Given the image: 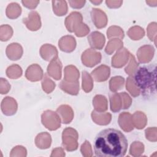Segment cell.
I'll return each mask as SVG.
<instances>
[{"label":"cell","instance_id":"cell-1","mask_svg":"<svg viewBox=\"0 0 157 157\" xmlns=\"http://www.w3.org/2000/svg\"><path fill=\"white\" fill-rule=\"evenodd\" d=\"M128 140L119 130L108 128L100 131L93 142L94 154L98 157H122L128 149Z\"/></svg>","mask_w":157,"mask_h":157},{"label":"cell","instance_id":"cell-2","mask_svg":"<svg viewBox=\"0 0 157 157\" xmlns=\"http://www.w3.org/2000/svg\"><path fill=\"white\" fill-rule=\"evenodd\" d=\"M156 64L141 66L133 75V80L140 91V93L146 98L156 94Z\"/></svg>","mask_w":157,"mask_h":157},{"label":"cell","instance_id":"cell-3","mask_svg":"<svg viewBox=\"0 0 157 157\" xmlns=\"http://www.w3.org/2000/svg\"><path fill=\"white\" fill-rule=\"evenodd\" d=\"M78 134L77 131L72 128H66L62 133V145L67 151H72L78 148L77 140Z\"/></svg>","mask_w":157,"mask_h":157},{"label":"cell","instance_id":"cell-4","mask_svg":"<svg viewBox=\"0 0 157 157\" xmlns=\"http://www.w3.org/2000/svg\"><path fill=\"white\" fill-rule=\"evenodd\" d=\"M61 119L58 114L52 110H47L43 112L41 115L42 124L50 131H55L61 126Z\"/></svg>","mask_w":157,"mask_h":157},{"label":"cell","instance_id":"cell-5","mask_svg":"<svg viewBox=\"0 0 157 157\" xmlns=\"http://www.w3.org/2000/svg\"><path fill=\"white\" fill-rule=\"evenodd\" d=\"M101 54L93 48H88L83 52L81 59L83 64L86 67H92L101 61Z\"/></svg>","mask_w":157,"mask_h":157},{"label":"cell","instance_id":"cell-6","mask_svg":"<svg viewBox=\"0 0 157 157\" xmlns=\"http://www.w3.org/2000/svg\"><path fill=\"white\" fill-rule=\"evenodd\" d=\"M129 56L130 53L126 48H120L112 58V66L115 68L123 67L127 63Z\"/></svg>","mask_w":157,"mask_h":157},{"label":"cell","instance_id":"cell-7","mask_svg":"<svg viewBox=\"0 0 157 157\" xmlns=\"http://www.w3.org/2000/svg\"><path fill=\"white\" fill-rule=\"evenodd\" d=\"M83 17L82 14L78 12H71L65 19L64 24L67 31L73 33L76 28L82 23Z\"/></svg>","mask_w":157,"mask_h":157},{"label":"cell","instance_id":"cell-8","mask_svg":"<svg viewBox=\"0 0 157 157\" xmlns=\"http://www.w3.org/2000/svg\"><path fill=\"white\" fill-rule=\"evenodd\" d=\"M23 22L30 31H37L41 26L40 17L36 11H31L27 18H23Z\"/></svg>","mask_w":157,"mask_h":157},{"label":"cell","instance_id":"cell-9","mask_svg":"<svg viewBox=\"0 0 157 157\" xmlns=\"http://www.w3.org/2000/svg\"><path fill=\"white\" fill-rule=\"evenodd\" d=\"M154 53L155 48L152 45H145L140 47L137 50V59L141 63H147L152 59Z\"/></svg>","mask_w":157,"mask_h":157},{"label":"cell","instance_id":"cell-10","mask_svg":"<svg viewBox=\"0 0 157 157\" xmlns=\"http://www.w3.org/2000/svg\"><path fill=\"white\" fill-rule=\"evenodd\" d=\"M91 17L93 23L97 28L101 29L106 26L107 17L104 12L99 9H93L91 11Z\"/></svg>","mask_w":157,"mask_h":157},{"label":"cell","instance_id":"cell-11","mask_svg":"<svg viewBox=\"0 0 157 157\" xmlns=\"http://www.w3.org/2000/svg\"><path fill=\"white\" fill-rule=\"evenodd\" d=\"M1 107L2 112L4 115L7 116H11L16 113L18 105L17 101L13 98L7 96L2 99Z\"/></svg>","mask_w":157,"mask_h":157},{"label":"cell","instance_id":"cell-12","mask_svg":"<svg viewBox=\"0 0 157 157\" xmlns=\"http://www.w3.org/2000/svg\"><path fill=\"white\" fill-rule=\"evenodd\" d=\"M88 41L93 49L101 50L104 45L105 39L101 33L93 31L88 36Z\"/></svg>","mask_w":157,"mask_h":157},{"label":"cell","instance_id":"cell-13","mask_svg":"<svg viewBox=\"0 0 157 157\" xmlns=\"http://www.w3.org/2000/svg\"><path fill=\"white\" fill-rule=\"evenodd\" d=\"M26 78L31 82H37L42 79L44 77L43 71L41 67L37 64L30 65L25 72Z\"/></svg>","mask_w":157,"mask_h":157},{"label":"cell","instance_id":"cell-14","mask_svg":"<svg viewBox=\"0 0 157 157\" xmlns=\"http://www.w3.org/2000/svg\"><path fill=\"white\" fill-rule=\"evenodd\" d=\"M40 55L43 59L47 61H52L58 58V51L56 48L49 44H45L40 48Z\"/></svg>","mask_w":157,"mask_h":157},{"label":"cell","instance_id":"cell-15","mask_svg":"<svg viewBox=\"0 0 157 157\" xmlns=\"http://www.w3.org/2000/svg\"><path fill=\"white\" fill-rule=\"evenodd\" d=\"M59 49L66 53L73 52L76 47L75 39L72 36H64L58 41Z\"/></svg>","mask_w":157,"mask_h":157},{"label":"cell","instance_id":"cell-16","mask_svg":"<svg viewBox=\"0 0 157 157\" xmlns=\"http://www.w3.org/2000/svg\"><path fill=\"white\" fill-rule=\"evenodd\" d=\"M110 74V67L106 65L102 64L91 72V75L95 81L98 82L106 81Z\"/></svg>","mask_w":157,"mask_h":157},{"label":"cell","instance_id":"cell-17","mask_svg":"<svg viewBox=\"0 0 157 157\" xmlns=\"http://www.w3.org/2000/svg\"><path fill=\"white\" fill-rule=\"evenodd\" d=\"M56 113L60 117L61 122L64 124L70 123L74 118V111L68 105H61L56 109Z\"/></svg>","mask_w":157,"mask_h":157},{"label":"cell","instance_id":"cell-18","mask_svg":"<svg viewBox=\"0 0 157 157\" xmlns=\"http://www.w3.org/2000/svg\"><path fill=\"white\" fill-rule=\"evenodd\" d=\"M118 123L120 127L125 132H130L134 129L132 115L129 112H122L119 115Z\"/></svg>","mask_w":157,"mask_h":157},{"label":"cell","instance_id":"cell-19","mask_svg":"<svg viewBox=\"0 0 157 157\" xmlns=\"http://www.w3.org/2000/svg\"><path fill=\"white\" fill-rule=\"evenodd\" d=\"M23 48L18 43H12L7 45L6 53L8 58L12 61L19 59L23 55Z\"/></svg>","mask_w":157,"mask_h":157},{"label":"cell","instance_id":"cell-20","mask_svg":"<svg viewBox=\"0 0 157 157\" xmlns=\"http://www.w3.org/2000/svg\"><path fill=\"white\" fill-rule=\"evenodd\" d=\"M62 63L58 58L50 61L47 67V74L54 79L58 80L61 78Z\"/></svg>","mask_w":157,"mask_h":157},{"label":"cell","instance_id":"cell-21","mask_svg":"<svg viewBox=\"0 0 157 157\" xmlns=\"http://www.w3.org/2000/svg\"><path fill=\"white\" fill-rule=\"evenodd\" d=\"M52 138L50 134L43 132L37 134L35 139V144L40 149H47L51 145Z\"/></svg>","mask_w":157,"mask_h":157},{"label":"cell","instance_id":"cell-22","mask_svg":"<svg viewBox=\"0 0 157 157\" xmlns=\"http://www.w3.org/2000/svg\"><path fill=\"white\" fill-rule=\"evenodd\" d=\"M91 118L96 124L99 125H107L110 123L112 115L109 112H98L96 110H93L91 112Z\"/></svg>","mask_w":157,"mask_h":157},{"label":"cell","instance_id":"cell-23","mask_svg":"<svg viewBox=\"0 0 157 157\" xmlns=\"http://www.w3.org/2000/svg\"><path fill=\"white\" fill-rule=\"evenodd\" d=\"M64 80L69 82H75L78 81L80 74L77 68L73 65H69L64 69Z\"/></svg>","mask_w":157,"mask_h":157},{"label":"cell","instance_id":"cell-24","mask_svg":"<svg viewBox=\"0 0 157 157\" xmlns=\"http://www.w3.org/2000/svg\"><path fill=\"white\" fill-rule=\"evenodd\" d=\"M61 90L71 95H77L79 91V82H69L63 80L59 83Z\"/></svg>","mask_w":157,"mask_h":157},{"label":"cell","instance_id":"cell-25","mask_svg":"<svg viewBox=\"0 0 157 157\" xmlns=\"http://www.w3.org/2000/svg\"><path fill=\"white\" fill-rule=\"evenodd\" d=\"M107 99L101 94L96 95L93 99V105L94 110L98 112H104L107 110Z\"/></svg>","mask_w":157,"mask_h":157},{"label":"cell","instance_id":"cell-26","mask_svg":"<svg viewBox=\"0 0 157 157\" xmlns=\"http://www.w3.org/2000/svg\"><path fill=\"white\" fill-rule=\"evenodd\" d=\"M110 110L113 112H118L122 109V98L120 93H113L109 96Z\"/></svg>","mask_w":157,"mask_h":157},{"label":"cell","instance_id":"cell-27","mask_svg":"<svg viewBox=\"0 0 157 157\" xmlns=\"http://www.w3.org/2000/svg\"><path fill=\"white\" fill-rule=\"evenodd\" d=\"M133 124L138 129H143L147 124V119L146 115L140 111H136L132 115Z\"/></svg>","mask_w":157,"mask_h":157},{"label":"cell","instance_id":"cell-28","mask_svg":"<svg viewBox=\"0 0 157 157\" xmlns=\"http://www.w3.org/2000/svg\"><path fill=\"white\" fill-rule=\"evenodd\" d=\"M54 13L57 16H63L67 12V4L66 1H52Z\"/></svg>","mask_w":157,"mask_h":157},{"label":"cell","instance_id":"cell-29","mask_svg":"<svg viewBox=\"0 0 157 157\" xmlns=\"http://www.w3.org/2000/svg\"><path fill=\"white\" fill-rule=\"evenodd\" d=\"M21 13V8L17 2H12L8 4L6 13L7 17L10 19H15L18 18Z\"/></svg>","mask_w":157,"mask_h":157},{"label":"cell","instance_id":"cell-30","mask_svg":"<svg viewBox=\"0 0 157 157\" xmlns=\"http://www.w3.org/2000/svg\"><path fill=\"white\" fill-rule=\"evenodd\" d=\"M123 42L121 39L117 38H113L110 39L108 42L107 46L105 48V52L108 55H111L115 50H118L120 48H123Z\"/></svg>","mask_w":157,"mask_h":157},{"label":"cell","instance_id":"cell-31","mask_svg":"<svg viewBox=\"0 0 157 157\" xmlns=\"http://www.w3.org/2000/svg\"><path fill=\"white\" fill-rule=\"evenodd\" d=\"M128 36L132 40H137L142 39L145 35V31L139 26H134L129 28L127 32Z\"/></svg>","mask_w":157,"mask_h":157},{"label":"cell","instance_id":"cell-32","mask_svg":"<svg viewBox=\"0 0 157 157\" xmlns=\"http://www.w3.org/2000/svg\"><path fill=\"white\" fill-rule=\"evenodd\" d=\"M124 83V79L121 76L112 77L109 81V88L111 91L116 92L123 87Z\"/></svg>","mask_w":157,"mask_h":157},{"label":"cell","instance_id":"cell-33","mask_svg":"<svg viewBox=\"0 0 157 157\" xmlns=\"http://www.w3.org/2000/svg\"><path fill=\"white\" fill-rule=\"evenodd\" d=\"M82 89L86 93L90 92L93 88V82L91 76L86 72H82Z\"/></svg>","mask_w":157,"mask_h":157},{"label":"cell","instance_id":"cell-34","mask_svg":"<svg viewBox=\"0 0 157 157\" xmlns=\"http://www.w3.org/2000/svg\"><path fill=\"white\" fill-rule=\"evenodd\" d=\"M22 73V69L18 64H12L9 66L6 70L7 76L11 79H17L20 77Z\"/></svg>","mask_w":157,"mask_h":157},{"label":"cell","instance_id":"cell-35","mask_svg":"<svg viewBox=\"0 0 157 157\" xmlns=\"http://www.w3.org/2000/svg\"><path fill=\"white\" fill-rule=\"evenodd\" d=\"M56 86L55 83L48 76V74H44L42 80V90L47 94L52 93Z\"/></svg>","mask_w":157,"mask_h":157},{"label":"cell","instance_id":"cell-36","mask_svg":"<svg viewBox=\"0 0 157 157\" xmlns=\"http://www.w3.org/2000/svg\"><path fill=\"white\" fill-rule=\"evenodd\" d=\"M107 36L108 39H111L112 37H117L119 39H123L124 35L123 29L117 26H111L107 31Z\"/></svg>","mask_w":157,"mask_h":157},{"label":"cell","instance_id":"cell-37","mask_svg":"<svg viewBox=\"0 0 157 157\" xmlns=\"http://www.w3.org/2000/svg\"><path fill=\"white\" fill-rule=\"evenodd\" d=\"M126 88L133 97H137L140 94V91L137 86L136 85L132 76H129L127 78Z\"/></svg>","mask_w":157,"mask_h":157},{"label":"cell","instance_id":"cell-38","mask_svg":"<svg viewBox=\"0 0 157 157\" xmlns=\"http://www.w3.org/2000/svg\"><path fill=\"white\" fill-rule=\"evenodd\" d=\"M13 34L12 28L9 25H2L0 27V39L1 41L8 40Z\"/></svg>","mask_w":157,"mask_h":157},{"label":"cell","instance_id":"cell-39","mask_svg":"<svg viewBox=\"0 0 157 157\" xmlns=\"http://www.w3.org/2000/svg\"><path fill=\"white\" fill-rule=\"evenodd\" d=\"M129 59H130L129 63L128 64V66L125 67L124 71H125V72L127 74H128L129 76H133L135 72L137 69L139 64L137 63L134 56L131 53H130Z\"/></svg>","mask_w":157,"mask_h":157},{"label":"cell","instance_id":"cell-40","mask_svg":"<svg viewBox=\"0 0 157 157\" xmlns=\"http://www.w3.org/2000/svg\"><path fill=\"white\" fill-rule=\"evenodd\" d=\"M144 151V145L140 142H134L131 145L129 150V153L132 156H139Z\"/></svg>","mask_w":157,"mask_h":157},{"label":"cell","instance_id":"cell-41","mask_svg":"<svg viewBox=\"0 0 157 157\" xmlns=\"http://www.w3.org/2000/svg\"><path fill=\"white\" fill-rule=\"evenodd\" d=\"M147 36L151 41H153L156 45V23L151 22L147 26Z\"/></svg>","mask_w":157,"mask_h":157},{"label":"cell","instance_id":"cell-42","mask_svg":"<svg viewBox=\"0 0 157 157\" xmlns=\"http://www.w3.org/2000/svg\"><path fill=\"white\" fill-rule=\"evenodd\" d=\"M90 32L89 27L84 23H82L74 31L75 34L77 37H83L88 34Z\"/></svg>","mask_w":157,"mask_h":157},{"label":"cell","instance_id":"cell-43","mask_svg":"<svg viewBox=\"0 0 157 157\" xmlns=\"http://www.w3.org/2000/svg\"><path fill=\"white\" fill-rule=\"evenodd\" d=\"M145 137L147 140L151 142H156L157 140L156 136V128L149 127L145 131Z\"/></svg>","mask_w":157,"mask_h":157},{"label":"cell","instance_id":"cell-44","mask_svg":"<svg viewBox=\"0 0 157 157\" xmlns=\"http://www.w3.org/2000/svg\"><path fill=\"white\" fill-rule=\"evenodd\" d=\"M80 151L84 156H91L93 155L91 146L88 140H85L80 147Z\"/></svg>","mask_w":157,"mask_h":157},{"label":"cell","instance_id":"cell-45","mask_svg":"<svg viewBox=\"0 0 157 157\" xmlns=\"http://www.w3.org/2000/svg\"><path fill=\"white\" fill-rule=\"evenodd\" d=\"M120 93L122 98V104H123L122 109H128L131 106L132 103V99L131 97L126 92H122Z\"/></svg>","mask_w":157,"mask_h":157},{"label":"cell","instance_id":"cell-46","mask_svg":"<svg viewBox=\"0 0 157 157\" xmlns=\"http://www.w3.org/2000/svg\"><path fill=\"white\" fill-rule=\"evenodd\" d=\"M10 89V85L8 81L4 78H1V83H0V93L2 94H7Z\"/></svg>","mask_w":157,"mask_h":157},{"label":"cell","instance_id":"cell-47","mask_svg":"<svg viewBox=\"0 0 157 157\" xmlns=\"http://www.w3.org/2000/svg\"><path fill=\"white\" fill-rule=\"evenodd\" d=\"M23 5L28 9H34L39 3V1H22Z\"/></svg>","mask_w":157,"mask_h":157},{"label":"cell","instance_id":"cell-48","mask_svg":"<svg viewBox=\"0 0 157 157\" xmlns=\"http://www.w3.org/2000/svg\"><path fill=\"white\" fill-rule=\"evenodd\" d=\"M85 1H80V0H73V1H69V3L70 6L74 9H80L83 7L85 4Z\"/></svg>","mask_w":157,"mask_h":157},{"label":"cell","instance_id":"cell-49","mask_svg":"<svg viewBox=\"0 0 157 157\" xmlns=\"http://www.w3.org/2000/svg\"><path fill=\"white\" fill-rule=\"evenodd\" d=\"M105 4L107 6L111 9H116L120 7L122 4L123 1H106Z\"/></svg>","mask_w":157,"mask_h":157},{"label":"cell","instance_id":"cell-50","mask_svg":"<svg viewBox=\"0 0 157 157\" xmlns=\"http://www.w3.org/2000/svg\"><path fill=\"white\" fill-rule=\"evenodd\" d=\"M146 2H147V4H148L150 6L155 7V6H156L157 1H146Z\"/></svg>","mask_w":157,"mask_h":157},{"label":"cell","instance_id":"cell-51","mask_svg":"<svg viewBox=\"0 0 157 157\" xmlns=\"http://www.w3.org/2000/svg\"><path fill=\"white\" fill-rule=\"evenodd\" d=\"M90 2L93 4L97 6V5H99L102 1H90Z\"/></svg>","mask_w":157,"mask_h":157}]
</instances>
